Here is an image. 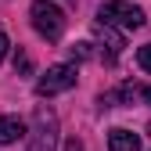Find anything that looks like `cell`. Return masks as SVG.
<instances>
[{"label":"cell","instance_id":"obj_11","mask_svg":"<svg viewBox=\"0 0 151 151\" xmlns=\"http://www.w3.org/2000/svg\"><path fill=\"white\" fill-rule=\"evenodd\" d=\"M7 47H11V43H7V32H0V61L7 58Z\"/></svg>","mask_w":151,"mask_h":151},{"label":"cell","instance_id":"obj_5","mask_svg":"<svg viewBox=\"0 0 151 151\" xmlns=\"http://www.w3.org/2000/svg\"><path fill=\"white\" fill-rule=\"evenodd\" d=\"M93 32H97V40H101V50H104V61L108 65H115L119 61V54H122V32L115 29V25H108V22H97L93 25Z\"/></svg>","mask_w":151,"mask_h":151},{"label":"cell","instance_id":"obj_2","mask_svg":"<svg viewBox=\"0 0 151 151\" xmlns=\"http://www.w3.org/2000/svg\"><path fill=\"white\" fill-rule=\"evenodd\" d=\"M29 151H58V111L40 104L29 129Z\"/></svg>","mask_w":151,"mask_h":151},{"label":"cell","instance_id":"obj_7","mask_svg":"<svg viewBox=\"0 0 151 151\" xmlns=\"http://www.w3.org/2000/svg\"><path fill=\"white\" fill-rule=\"evenodd\" d=\"M108 151H140V137L129 129H111L108 133Z\"/></svg>","mask_w":151,"mask_h":151},{"label":"cell","instance_id":"obj_8","mask_svg":"<svg viewBox=\"0 0 151 151\" xmlns=\"http://www.w3.org/2000/svg\"><path fill=\"white\" fill-rule=\"evenodd\" d=\"M14 72H22V76L32 72V58H29L25 50H18V54H14Z\"/></svg>","mask_w":151,"mask_h":151},{"label":"cell","instance_id":"obj_3","mask_svg":"<svg viewBox=\"0 0 151 151\" xmlns=\"http://www.w3.org/2000/svg\"><path fill=\"white\" fill-rule=\"evenodd\" d=\"M97 22H108L115 29H140L144 25V11L129 0H104L97 7Z\"/></svg>","mask_w":151,"mask_h":151},{"label":"cell","instance_id":"obj_4","mask_svg":"<svg viewBox=\"0 0 151 151\" xmlns=\"http://www.w3.org/2000/svg\"><path fill=\"white\" fill-rule=\"evenodd\" d=\"M76 79H79V68H76L72 61H61V65H50L40 79H36V93L40 97H54V93H65L76 86Z\"/></svg>","mask_w":151,"mask_h":151},{"label":"cell","instance_id":"obj_9","mask_svg":"<svg viewBox=\"0 0 151 151\" xmlns=\"http://www.w3.org/2000/svg\"><path fill=\"white\" fill-rule=\"evenodd\" d=\"M137 65H140L144 72H151V43H144V47L137 50Z\"/></svg>","mask_w":151,"mask_h":151},{"label":"cell","instance_id":"obj_10","mask_svg":"<svg viewBox=\"0 0 151 151\" xmlns=\"http://www.w3.org/2000/svg\"><path fill=\"white\" fill-rule=\"evenodd\" d=\"M72 58H79V61L90 58V43H76V47H72Z\"/></svg>","mask_w":151,"mask_h":151},{"label":"cell","instance_id":"obj_13","mask_svg":"<svg viewBox=\"0 0 151 151\" xmlns=\"http://www.w3.org/2000/svg\"><path fill=\"white\" fill-rule=\"evenodd\" d=\"M140 97H144V101H151V83H147V86L140 90Z\"/></svg>","mask_w":151,"mask_h":151},{"label":"cell","instance_id":"obj_12","mask_svg":"<svg viewBox=\"0 0 151 151\" xmlns=\"http://www.w3.org/2000/svg\"><path fill=\"white\" fill-rule=\"evenodd\" d=\"M65 151H83V140H79V137H72V140L65 144Z\"/></svg>","mask_w":151,"mask_h":151},{"label":"cell","instance_id":"obj_6","mask_svg":"<svg viewBox=\"0 0 151 151\" xmlns=\"http://www.w3.org/2000/svg\"><path fill=\"white\" fill-rule=\"evenodd\" d=\"M18 137H25V119H18V115H0V144H14Z\"/></svg>","mask_w":151,"mask_h":151},{"label":"cell","instance_id":"obj_1","mask_svg":"<svg viewBox=\"0 0 151 151\" xmlns=\"http://www.w3.org/2000/svg\"><path fill=\"white\" fill-rule=\"evenodd\" d=\"M29 18H32V29L40 32L47 43H58L61 40V32H65V11L54 4V0H32Z\"/></svg>","mask_w":151,"mask_h":151}]
</instances>
